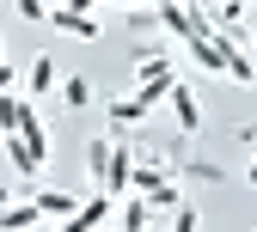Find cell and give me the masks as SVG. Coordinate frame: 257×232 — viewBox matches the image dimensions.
<instances>
[{
    "mask_svg": "<svg viewBox=\"0 0 257 232\" xmlns=\"http://www.w3.org/2000/svg\"><path fill=\"white\" fill-rule=\"evenodd\" d=\"M172 86H178L172 61H166V55H141V92L122 98V104H110V116H116V122H141L153 104H166V98H172Z\"/></svg>",
    "mask_w": 257,
    "mask_h": 232,
    "instance_id": "6da1fadb",
    "label": "cell"
},
{
    "mask_svg": "<svg viewBox=\"0 0 257 232\" xmlns=\"http://www.w3.org/2000/svg\"><path fill=\"white\" fill-rule=\"evenodd\" d=\"M159 25L172 31V37H184V43H196V37H208V13H196V7H178V0H159Z\"/></svg>",
    "mask_w": 257,
    "mask_h": 232,
    "instance_id": "7a4b0ae2",
    "label": "cell"
},
{
    "mask_svg": "<svg viewBox=\"0 0 257 232\" xmlns=\"http://www.w3.org/2000/svg\"><path fill=\"white\" fill-rule=\"evenodd\" d=\"M110 208H116L110 195H92V202H80V214H74V220H61L55 232H98V226L110 220Z\"/></svg>",
    "mask_w": 257,
    "mask_h": 232,
    "instance_id": "3957f363",
    "label": "cell"
},
{
    "mask_svg": "<svg viewBox=\"0 0 257 232\" xmlns=\"http://www.w3.org/2000/svg\"><path fill=\"white\" fill-rule=\"evenodd\" d=\"M31 202H37V214H43V220H55V226L80 214V195H68V189H37Z\"/></svg>",
    "mask_w": 257,
    "mask_h": 232,
    "instance_id": "277c9868",
    "label": "cell"
},
{
    "mask_svg": "<svg viewBox=\"0 0 257 232\" xmlns=\"http://www.w3.org/2000/svg\"><path fill=\"white\" fill-rule=\"evenodd\" d=\"M166 104L178 110V128H184V135H190V128H202V104H196V92H190L184 80L172 86V98H166Z\"/></svg>",
    "mask_w": 257,
    "mask_h": 232,
    "instance_id": "5b68a950",
    "label": "cell"
},
{
    "mask_svg": "<svg viewBox=\"0 0 257 232\" xmlns=\"http://www.w3.org/2000/svg\"><path fill=\"white\" fill-rule=\"evenodd\" d=\"M19 141L31 147V159H49V128H43V116L25 104V122H19Z\"/></svg>",
    "mask_w": 257,
    "mask_h": 232,
    "instance_id": "8992f818",
    "label": "cell"
},
{
    "mask_svg": "<svg viewBox=\"0 0 257 232\" xmlns=\"http://www.w3.org/2000/svg\"><path fill=\"white\" fill-rule=\"evenodd\" d=\"M55 31H68V37H98V19H86V13H68V7H55L49 13Z\"/></svg>",
    "mask_w": 257,
    "mask_h": 232,
    "instance_id": "52a82bcc",
    "label": "cell"
},
{
    "mask_svg": "<svg viewBox=\"0 0 257 232\" xmlns=\"http://www.w3.org/2000/svg\"><path fill=\"white\" fill-rule=\"evenodd\" d=\"M43 214H37V202H13V208H0V232H31Z\"/></svg>",
    "mask_w": 257,
    "mask_h": 232,
    "instance_id": "ba28073f",
    "label": "cell"
},
{
    "mask_svg": "<svg viewBox=\"0 0 257 232\" xmlns=\"http://www.w3.org/2000/svg\"><path fill=\"white\" fill-rule=\"evenodd\" d=\"M7 159H13V171H25V177H37V171H43V159H31V147H25L19 135H7Z\"/></svg>",
    "mask_w": 257,
    "mask_h": 232,
    "instance_id": "9c48e42d",
    "label": "cell"
},
{
    "mask_svg": "<svg viewBox=\"0 0 257 232\" xmlns=\"http://www.w3.org/2000/svg\"><path fill=\"white\" fill-rule=\"evenodd\" d=\"M19 122H25V98H0V135H19Z\"/></svg>",
    "mask_w": 257,
    "mask_h": 232,
    "instance_id": "30bf717a",
    "label": "cell"
},
{
    "mask_svg": "<svg viewBox=\"0 0 257 232\" xmlns=\"http://www.w3.org/2000/svg\"><path fill=\"white\" fill-rule=\"evenodd\" d=\"M128 189H135V195H159V189H166V177H159L153 165H135V177H128Z\"/></svg>",
    "mask_w": 257,
    "mask_h": 232,
    "instance_id": "8fae6325",
    "label": "cell"
},
{
    "mask_svg": "<svg viewBox=\"0 0 257 232\" xmlns=\"http://www.w3.org/2000/svg\"><path fill=\"white\" fill-rule=\"evenodd\" d=\"M147 214H153V202H128V208H122V226H116V232H147Z\"/></svg>",
    "mask_w": 257,
    "mask_h": 232,
    "instance_id": "7c38bea8",
    "label": "cell"
},
{
    "mask_svg": "<svg viewBox=\"0 0 257 232\" xmlns=\"http://www.w3.org/2000/svg\"><path fill=\"white\" fill-rule=\"evenodd\" d=\"M49 86H55V61L37 55V61H31V92H49Z\"/></svg>",
    "mask_w": 257,
    "mask_h": 232,
    "instance_id": "4fadbf2b",
    "label": "cell"
},
{
    "mask_svg": "<svg viewBox=\"0 0 257 232\" xmlns=\"http://www.w3.org/2000/svg\"><path fill=\"white\" fill-rule=\"evenodd\" d=\"M61 104H74V110H80V104H92V86H86L80 74H74V80H61Z\"/></svg>",
    "mask_w": 257,
    "mask_h": 232,
    "instance_id": "5bb4252c",
    "label": "cell"
},
{
    "mask_svg": "<svg viewBox=\"0 0 257 232\" xmlns=\"http://www.w3.org/2000/svg\"><path fill=\"white\" fill-rule=\"evenodd\" d=\"M227 74H233V80H257V68H251V49H245V55L233 49V61H227Z\"/></svg>",
    "mask_w": 257,
    "mask_h": 232,
    "instance_id": "9a60e30c",
    "label": "cell"
},
{
    "mask_svg": "<svg viewBox=\"0 0 257 232\" xmlns=\"http://www.w3.org/2000/svg\"><path fill=\"white\" fill-rule=\"evenodd\" d=\"M13 7H19V19H31V25H37V19H49L55 7H43V0H13Z\"/></svg>",
    "mask_w": 257,
    "mask_h": 232,
    "instance_id": "2e32d148",
    "label": "cell"
},
{
    "mask_svg": "<svg viewBox=\"0 0 257 232\" xmlns=\"http://www.w3.org/2000/svg\"><path fill=\"white\" fill-rule=\"evenodd\" d=\"M13 92V68H7V61H0V98H7Z\"/></svg>",
    "mask_w": 257,
    "mask_h": 232,
    "instance_id": "e0dca14e",
    "label": "cell"
},
{
    "mask_svg": "<svg viewBox=\"0 0 257 232\" xmlns=\"http://www.w3.org/2000/svg\"><path fill=\"white\" fill-rule=\"evenodd\" d=\"M178 7H214V0H178Z\"/></svg>",
    "mask_w": 257,
    "mask_h": 232,
    "instance_id": "ac0fdd59",
    "label": "cell"
},
{
    "mask_svg": "<svg viewBox=\"0 0 257 232\" xmlns=\"http://www.w3.org/2000/svg\"><path fill=\"white\" fill-rule=\"evenodd\" d=\"M245 177H251V183H257V159H251V171H245Z\"/></svg>",
    "mask_w": 257,
    "mask_h": 232,
    "instance_id": "d6986e66",
    "label": "cell"
},
{
    "mask_svg": "<svg viewBox=\"0 0 257 232\" xmlns=\"http://www.w3.org/2000/svg\"><path fill=\"white\" fill-rule=\"evenodd\" d=\"M251 68H257V43H251Z\"/></svg>",
    "mask_w": 257,
    "mask_h": 232,
    "instance_id": "ffe728a7",
    "label": "cell"
},
{
    "mask_svg": "<svg viewBox=\"0 0 257 232\" xmlns=\"http://www.w3.org/2000/svg\"><path fill=\"white\" fill-rule=\"evenodd\" d=\"M0 43H7V31H0Z\"/></svg>",
    "mask_w": 257,
    "mask_h": 232,
    "instance_id": "44dd1931",
    "label": "cell"
},
{
    "mask_svg": "<svg viewBox=\"0 0 257 232\" xmlns=\"http://www.w3.org/2000/svg\"><path fill=\"white\" fill-rule=\"evenodd\" d=\"M251 7H257V0H251Z\"/></svg>",
    "mask_w": 257,
    "mask_h": 232,
    "instance_id": "7402d4cb",
    "label": "cell"
}]
</instances>
